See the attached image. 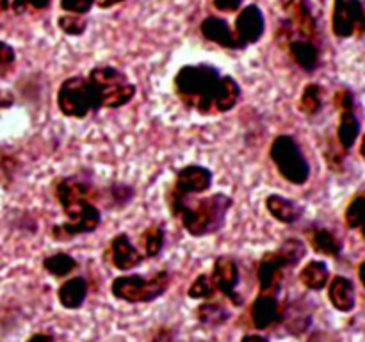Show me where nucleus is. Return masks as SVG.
Returning a JSON list of instances; mask_svg holds the SVG:
<instances>
[{
    "label": "nucleus",
    "instance_id": "f257e3e1",
    "mask_svg": "<svg viewBox=\"0 0 365 342\" xmlns=\"http://www.w3.org/2000/svg\"><path fill=\"white\" fill-rule=\"evenodd\" d=\"M166 203L171 214L180 219L187 234H191L192 237H205V235L217 234L225 227L227 214L234 205V200L223 192L191 200L170 187L166 192Z\"/></svg>",
    "mask_w": 365,
    "mask_h": 342
},
{
    "label": "nucleus",
    "instance_id": "f03ea898",
    "mask_svg": "<svg viewBox=\"0 0 365 342\" xmlns=\"http://www.w3.org/2000/svg\"><path fill=\"white\" fill-rule=\"evenodd\" d=\"M220 78V70L212 64H187L177 71L173 86L185 105L209 114L214 109L212 98Z\"/></svg>",
    "mask_w": 365,
    "mask_h": 342
},
{
    "label": "nucleus",
    "instance_id": "7ed1b4c3",
    "mask_svg": "<svg viewBox=\"0 0 365 342\" xmlns=\"http://www.w3.org/2000/svg\"><path fill=\"white\" fill-rule=\"evenodd\" d=\"M89 84L93 86L98 98L100 109H118L130 102L138 93L135 84L128 81L127 75L114 66H96L88 75Z\"/></svg>",
    "mask_w": 365,
    "mask_h": 342
},
{
    "label": "nucleus",
    "instance_id": "20e7f679",
    "mask_svg": "<svg viewBox=\"0 0 365 342\" xmlns=\"http://www.w3.org/2000/svg\"><path fill=\"white\" fill-rule=\"evenodd\" d=\"M170 280V273L166 269L157 271L150 278L141 276V274H121L113 280L110 292L114 298L127 303L155 301L168 291Z\"/></svg>",
    "mask_w": 365,
    "mask_h": 342
},
{
    "label": "nucleus",
    "instance_id": "39448f33",
    "mask_svg": "<svg viewBox=\"0 0 365 342\" xmlns=\"http://www.w3.org/2000/svg\"><path fill=\"white\" fill-rule=\"evenodd\" d=\"M269 157L277 166L278 173L287 182L294 185H303L309 182L310 164L292 135H277L271 142Z\"/></svg>",
    "mask_w": 365,
    "mask_h": 342
},
{
    "label": "nucleus",
    "instance_id": "423d86ee",
    "mask_svg": "<svg viewBox=\"0 0 365 342\" xmlns=\"http://www.w3.org/2000/svg\"><path fill=\"white\" fill-rule=\"evenodd\" d=\"M57 107L68 118H86L91 110H100L98 98L88 77L73 75L61 82L57 91Z\"/></svg>",
    "mask_w": 365,
    "mask_h": 342
},
{
    "label": "nucleus",
    "instance_id": "0eeeda50",
    "mask_svg": "<svg viewBox=\"0 0 365 342\" xmlns=\"http://www.w3.org/2000/svg\"><path fill=\"white\" fill-rule=\"evenodd\" d=\"M68 219L64 223L56 224L52 227V237L56 241H70V239L77 237V235L91 234L102 223V214L100 209L95 205V202L91 200H84V202L77 203V205L70 207V209H64Z\"/></svg>",
    "mask_w": 365,
    "mask_h": 342
},
{
    "label": "nucleus",
    "instance_id": "6e6552de",
    "mask_svg": "<svg viewBox=\"0 0 365 342\" xmlns=\"http://www.w3.org/2000/svg\"><path fill=\"white\" fill-rule=\"evenodd\" d=\"M53 196L64 210L84 200H100V191L88 173H77L57 178L53 182Z\"/></svg>",
    "mask_w": 365,
    "mask_h": 342
},
{
    "label": "nucleus",
    "instance_id": "1a4fd4ad",
    "mask_svg": "<svg viewBox=\"0 0 365 342\" xmlns=\"http://www.w3.org/2000/svg\"><path fill=\"white\" fill-rule=\"evenodd\" d=\"M335 107L341 110L339 116V127H337V139L339 146L344 152L355 146L356 139L360 135V118L356 113V102H355V93L351 89H341L335 95Z\"/></svg>",
    "mask_w": 365,
    "mask_h": 342
},
{
    "label": "nucleus",
    "instance_id": "9d476101",
    "mask_svg": "<svg viewBox=\"0 0 365 342\" xmlns=\"http://www.w3.org/2000/svg\"><path fill=\"white\" fill-rule=\"evenodd\" d=\"M331 28L339 38H353L356 34H362L365 28L362 2L360 0H335Z\"/></svg>",
    "mask_w": 365,
    "mask_h": 342
},
{
    "label": "nucleus",
    "instance_id": "9b49d317",
    "mask_svg": "<svg viewBox=\"0 0 365 342\" xmlns=\"http://www.w3.org/2000/svg\"><path fill=\"white\" fill-rule=\"evenodd\" d=\"M210 278H212L216 291L223 292L228 299H232L234 305H242V296L239 292H235L239 284V266L235 262V259H232L228 255L217 256L214 260Z\"/></svg>",
    "mask_w": 365,
    "mask_h": 342
},
{
    "label": "nucleus",
    "instance_id": "f8f14e48",
    "mask_svg": "<svg viewBox=\"0 0 365 342\" xmlns=\"http://www.w3.org/2000/svg\"><path fill=\"white\" fill-rule=\"evenodd\" d=\"M212 185V171L205 166L189 164L175 173V180L171 187L185 196L203 195Z\"/></svg>",
    "mask_w": 365,
    "mask_h": 342
},
{
    "label": "nucleus",
    "instance_id": "ddd939ff",
    "mask_svg": "<svg viewBox=\"0 0 365 342\" xmlns=\"http://www.w3.org/2000/svg\"><path fill=\"white\" fill-rule=\"evenodd\" d=\"M264 28H266V20H264L262 11L257 6L245 7V9L237 14L234 28V36L235 39H237L239 48L253 45V43L259 41L264 34Z\"/></svg>",
    "mask_w": 365,
    "mask_h": 342
},
{
    "label": "nucleus",
    "instance_id": "4468645a",
    "mask_svg": "<svg viewBox=\"0 0 365 342\" xmlns=\"http://www.w3.org/2000/svg\"><path fill=\"white\" fill-rule=\"evenodd\" d=\"M287 260L284 259V255L278 249L264 253L259 262V273H257L260 291L267 292V294H274L278 291L282 276H284V269H287Z\"/></svg>",
    "mask_w": 365,
    "mask_h": 342
},
{
    "label": "nucleus",
    "instance_id": "2eb2a0df",
    "mask_svg": "<svg viewBox=\"0 0 365 342\" xmlns=\"http://www.w3.org/2000/svg\"><path fill=\"white\" fill-rule=\"evenodd\" d=\"M109 255L110 262H113L114 267L120 271L135 269L138 266H141L143 259H145L143 253L139 252L134 246V242L130 241L128 234H123V232L110 239Z\"/></svg>",
    "mask_w": 365,
    "mask_h": 342
},
{
    "label": "nucleus",
    "instance_id": "dca6fc26",
    "mask_svg": "<svg viewBox=\"0 0 365 342\" xmlns=\"http://www.w3.org/2000/svg\"><path fill=\"white\" fill-rule=\"evenodd\" d=\"M282 319V309L274 294L260 292L252 305V321L257 330H266Z\"/></svg>",
    "mask_w": 365,
    "mask_h": 342
},
{
    "label": "nucleus",
    "instance_id": "f3484780",
    "mask_svg": "<svg viewBox=\"0 0 365 342\" xmlns=\"http://www.w3.org/2000/svg\"><path fill=\"white\" fill-rule=\"evenodd\" d=\"M328 299L339 312H351L356 305V291L353 281L346 276H335L328 284Z\"/></svg>",
    "mask_w": 365,
    "mask_h": 342
},
{
    "label": "nucleus",
    "instance_id": "a211bd4d",
    "mask_svg": "<svg viewBox=\"0 0 365 342\" xmlns=\"http://www.w3.org/2000/svg\"><path fill=\"white\" fill-rule=\"evenodd\" d=\"M200 28H202L203 38L209 39V41L223 46V48H239L237 39L234 36V28H230L228 21L223 20V18H205L202 21V25H200Z\"/></svg>",
    "mask_w": 365,
    "mask_h": 342
},
{
    "label": "nucleus",
    "instance_id": "6ab92c4d",
    "mask_svg": "<svg viewBox=\"0 0 365 342\" xmlns=\"http://www.w3.org/2000/svg\"><path fill=\"white\" fill-rule=\"evenodd\" d=\"M266 209L271 216L284 224H292L303 216V207L294 200L282 195H269L266 198Z\"/></svg>",
    "mask_w": 365,
    "mask_h": 342
},
{
    "label": "nucleus",
    "instance_id": "aec40b11",
    "mask_svg": "<svg viewBox=\"0 0 365 342\" xmlns=\"http://www.w3.org/2000/svg\"><path fill=\"white\" fill-rule=\"evenodd\" d=\"M239 98H241V86L230 75H223L217 82L216 93L212 98V107L217 113H228L237 105Z\"/></svg>",
    "mask_w": 365,
    "mask_h": 342
},
{
    "label": "nucleus",
    "instance_id": "412c9836",
    "mask_svg": "<svg viewBox=\"0 0 365 342\" xmlns=\"http://www.w3.org/2000/svg\"><path fill=\"white\" fill-rule=\"evenodd\" d=\"M289 50H291L292 59L296 61L302 70L312 73L321 63V50L316 45V41H310V39H292L289 43Z\"/></svg>",
    "mask_w": 365,
    "mask_h": 342
},
{
    "label": "nucleus",
    "instance_id": "4be33fe9",
    "mask_svg": "<svg viewBox=\"0 0 365 342\" xmlns=\"http://www.w3.org/2000/svg\"><path fill=\"white\" fill-rule=\"evenodd\" d=\"M309 242L314 252L327 256H339L342 253V242L330 228L327 227H314L307 232Z\"/></svg>",
    "mask_w": 365,
    "mask_h": 342
},
{
    "label": "nucleus",
    "instance_id": "5701e85b",
    "mask_svg": "<svg viewBox=\"0 0 365 342\" xmlns=\"http://www.w3.org/2000/svg\"><path fill=\"white\" fill-rule=\"evenodd\" d=\"M88 281L82 276L70 278V280H66L59 287L57 298H59V303L64 309H81V306L84 305L86 298H88Z\"/></svg>",
    "mask_w": 365,
    "mask_h": 342
},
{
    "label": "nucleus",
    "instance_id": "b1692460",
    "mask_svg": "<svg viewBox=\"0 0 365 342\" xmlns=\"http://www.w3.org/2000/svg\"><path fill=\"white\" fill-rule=\"evenodd\" d=\"M299 280L310 291H321L330 281V271L323 260H310L299 271Z\"/></svg>",
    "mask_w": 365,
    "mask_h": 342
},
{
    "label": "nucleus",
    "instance_id": "393cba45",
    "mask_svg": "<svg viewBox=\"0 0 365 342\" xmlns=\"http://www.w3.org/2000/svg\"><path fill=\"white\" fill-rule=\"evenodd\" d=\"M230 310L220 301H205L196 309V319L209 328H217L230 319Z\"/></svg>",
    "mask_w": 365,
    "mask_h": 342
},
{
    "label": "nucleus",
    "instance_id": "a878e982",
    "mask_svg": "<svg viewBox=\"0 0 365 342\" xmlns=\"http://www.w3.org/2000/svg\"><path fill=\"white\" fill-rule=\"evenodd\" d=\"M164 239H166L164 228L159 223H152L150 227L145 228V232L139 237V246H141L146 256L153 259V256H157L163 252Z\"/></svg>",
    "mask_w": 365,
    "mask_h": 342
},
{
    "label": "nucleus",
    "instance_id": "bb28decb",
    "mask_svg": "<svg viewBox=\"0 0 365 342\" xmlns=\"http://www.w3.org/2000/svg\"><path fill=\"white\" fill-rule=\"evenodd\" d=\"M323 109V88L316 82H310L303 88L299 96V110L305 116H316Z\"/></svg>",
    "mask_w": 365,
    "mask_h": 342
},
{
    "label": "nucleus",
    "instance_id": "cd10ccee",
    "mask_svg": "<svg viewBox=\"0 0 365 342\" xmlns=\"http://www.w3.org/2000/svg\"><path fill=\"white\" fill-rule=\"evenodd\" d=\"M135 191L132 185L128 184H110L106 189V195L100 191V200L106 202L107 207L110 209H121V207H127L128 203L134 198Z\"/></svg>",
    "mask_w": 365,
    "mask_h": 342
},
{
    "label": "nucleus",
    "instance_id": "c85d7f7f",
    "mask_svg": "<svg viewBox=\"0 0 365 342\" xmlns=\"http://www.w3.org/2000/svg\"><path fill=\"white\" fill-rule=\"evenodd\" d=\"M43 267L52 276H68L71 271L77 269V260L68 253H53L43 260Z\"/></svg>",
    "mask_w": 365,
    "mask_h": 342
},
{
    "label": "nucleus",
    "instance_id": "c756f323",
    "mask_svg": "<svg viewBox=\"0 0 365 342\" xmlns=\"http://www.w3.org/2000/svg\"><path fill=\"white\" fill-rule=\"evenodd\" d=\"M296 27H298V32L303 36V39H310V41L316 39L317 25L312 16V11H310V4L307 0L298 2V7H296Z\"/></svg>",
    "mask_w": 365,
    "mask_h": 342
},
{
    "label": "nucleus",
    "instance_id": "7c9ffc66",
    "mask_svg": "<svg viewBox=\"0 0 365 342\" xmlns=\"http://www.w3.org/2000/svg\"><path fill=\"white\" fill-rule=\"evenodd\" d=\"M364 192H356L346 207L344 221L351 230H362L364 228Z\"/></svg>",
    "mask_w": 365,
    "mask_h": 342
},
{
    "label": "nucleus",
    "instance_id": "2f4dec72",
    "mask_svg": "<svg viewBox=\"0 0 365 342\" xmlns=\"http://www.w3.org/2000/svg\"><path fill=\"white\" fill-rule=\"evenodd\" d=\"M277 249L282 253V255H284V259L287 260L289 267L298 266L307 253L305 242H303L302 239H296V237L285 239V241L280 244V248H277Z\"/></svg>",
    "mask_w": 365,
    "mask_h": 342
},
{
    "label": "nucleus",
    "instance_id": "473e14b6",
    "mask_svg": "<svg viewBox=\"0 0 365 342\" xmlns=\"http://www.w3.org/2000/svg\"><path fill=\"white\" fill-rule=\"evenodd\" d=\"M216 287H214V281L210 278V274H200L191 285H189V298L192 299H212Z\"/></svg>",
    "mask_w": 365,
    "mask_h": 342
},
{
    "label": "nucleus",
    "instance_id": "72a5a7b5",
    "mask_svg": "<svg viewBox=\"0 0 365 342\" xmlns=\"http://www.w3.org/2000/svg\"><path fill=\"white\" fill-rule=\"evenodd\" d=\"M57 25H59L61 31L64 34H70V36H81L84 34L86 27H88V21L82 14H63V16L57 20Z\"/></svg>",
    "mask_w": 365,
    "mask_h": 342
},
{
    "label": "nucleus",
    "instance_id": "f704fd0d",
    "mask_svg": "<svg viewBox=\"0 0 365 342\" xmlns=\"http://www.w3.org/2000/svg\"><path fill=\"white\" fill-rule=\"evenodd\" d=\"M93 4L95 0H61V9L71 14H86Z\"/></svg>",
    "mask_w": 365,
    "mask_h": 342
},
{
    "label": "nucleus",
    "instance_id": "c9c22d12",
    "mask_svg": "<svg viewBox=\"0 0 365 342\" xmlns=\"http://www.w3.org/2000/svg\"><path fill=\"white\" fill-rule=\"evenodd\" d=\"M242 0H214V7L221 13H234L241 7Z\"/></svg>",
    "mask_w": 365,
    "mask_h": 342
},
{
    "label": "nucleus",
    "instance_id": "e433bc0d",
    "mask_svg": "<svg viewBox=\"0 0 365 342\" xmlns=\"http://www.w3.org/2000/svg\"><path fill=\"white\" fill-rule=\"evenodd\" d=\"M14 61V50L13 46L7 45V43L0 41V66H6Z\"/></svg>",
    "mask_w": 365,
    "mask_h": 342
},
{
    "label": "nucleus",
    "instance_id": "4c0bfd02",
    "mask_svg": "<svg viewBox=\"0 0 365 342\" xmlns=\"http://www.w3.org/2000/svg\"><path fill=\"white\" fill-rule=\"evenodd\" d=\"M173 341V333H171L170 330H166V328H163V330L157 331V335L153 337L152 342H171Z\"/></svg>",
    "mask_w": 365,
    "mask_h": 342
},
{
    "label": "nucleus",
    "instance_id": "58836bf2",
    "mask_svg": "<svg viewBox=\"0 0 365 342\" xmlns=\"http://www.w3.org/2000/svg\"><path fill=\"white\" fill-rule=\"evenodd\" d=\"M27 342H53V338H52V335H48V333H36V335H32Z\"/></svg>",
    "mask_w": 365,
    "mask_h": 342
},
{
    "label": "nucleus",
    "instance_id": "ea45409f",
    "mask_svg": "<svg viewBox=\"0 0 365 342\" xmlns=\"http://www.w3.org/2000/svg\"><path fill=\"white\" fill-rule=\"evenodd\" d=\"M25 4L36 7V9H45V7H48L50 0H25Z\"/></svg>",
    "mask_w": 365,
    "mask_h": 342
},
{
    "label": "nucleus",
    "instance_id": "a19ab883",
    "mask_svg": "<svg viewBox=\"0 0 365 342\" xmlns=\"http://www.w3.org/2000/svg\"><path fill=\"white\" fill-rule=\"evenodd\" d=\"M241 342H269L266 337H260V335L255 333H248L241 338Z\"/></svg>",
    "mask_w": 365,
    "mask_h": 342
},
{
    "label": "nucleus",
    "instance_id": "79ce46f5",
    "mask_svg": "<svg viewBox=\"0 0 365 342\" xmlns=\"http://www.w3.org/2000/svg\"><path fill=\"white\" fill-rule=\"evenodd\" d=\"M120 2H125V0H98V6L106 9V7H113Z\"/></svg>",
    "mask_w": 365,
    "mask_h": 342
},
{
    "label": "nucleus",
    "instance_id": "37998d69",
    "mask_svg": "<svg viewBox=\"0 0 365 342\" xmlns=\"http://www.w3.org/2000/svg\"><path fill=\"white\" fill-rule=\"evenodd\" d=\"M296 2H298V0H280V4H282V7H284V9H291V7L294 6Z\"/></svg>",
    "mask_w": 365,
    "mask_h": 342
},
{
    "label": "nucleus",
    "instance_id": "c03bdc74",
    "mask_svg": "<svg viewBox=\"0 0 365 342\" xmlns=\"http://www.w3.org/2000/svg\"><path fill=\"white\" fill-rule=\"evenodd\" d=\"M9 7H11L9 0H0V13H2V11H6V9H9Z\"/></svg>",
    "mask_w": 365,
    "mask_h": 342
}]
</instances>
